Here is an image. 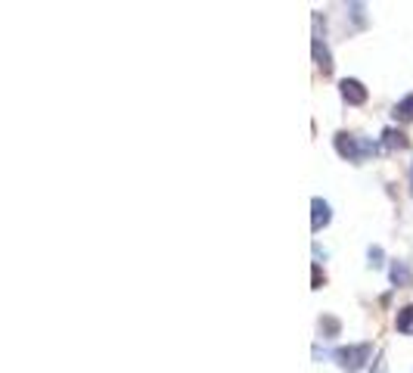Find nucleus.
I'll list each match as a JSON object with an SVG mask.
<instances>
[{
  "instance_id": "obj_1",
  "label": "nucleus",
  "mask_w": 413,
  "mask_h": 373,
  "mask_svg": "<svg viewBox=\"0 0 413 373\" xmlns=\"http://www.w3.org/2000/svg\"><path fill=\"white\" fill-rule=\"evenodd\" d=\"M333 143H335V152H339L342 159H348V162H360V159H367V156H373V152L382 149L380 143H373L367 137H355V134H345V131L335 134Z\"/></svg>"
},
{
  "instance_id": "obj_2",
  "label": "nucleus",
  "mask_w": 413,
  "mask_h": 373,
  "mask_svg": "<svg viewBox=\"0 0 413 373\" xmlns=\"http://www.w3.org/2000/svg\"><path fill=\"white\" fill-rule=\"evenodd\" d=\"M370 354H373V345H370V342H360V345H345V349H335L333 358H335V364H339L342 370L357 373V370L370 361Z\"/></svg>"
},
{
  "instance_id": "obj_3",
  "label": "nucleus",
  "mask_w": 413,
  "mask_h": 373,
  "mask_svg": "<svg viewBox=\"0 0 413 373\" xmlns=\"http://www.w3.org/2000/svg\"><path fill=\"white\" fill-rule=\"evenodd\" d=\"M339 90H342V97H345V103H351V106H364L367 103V88L357 78H345L339 84Z\"/></svg>"
},
{
  "instance_id": "obj_4",
  "label": "nucleus",
  "mask_w": 413,
  "mask_h": 373,
  "mask_svg": "<svg viewBox=\"0 0 413 373\" xmlns=\"http://www.w3.org/2000/svg\"><path fill=\"white\" fill-rule=\"evenodd\" d=\"M311 231L317 233V231H323L326 224H330V218H333V211H330V206H326V202L320 199V196H314L311 199Z\"/></svg>"
},
{
  "instance_id": "obj_5",
  "label": "nucleus",
  "mask_w": 413,
  "mask_h": 373,
  "mask_svg": "<svg viewBox=\"0 0 413 373\" xmlns=\"http://www.w3.org/2000/svg\"><path fill=\"white\" fill-rule=\"evenodd\" d=\"M311 50H314V63L320 65V72H323V75H330V72H333V56H330V50H326V44H323V38H320V35H314Z\"/></svg>"
},
{
  "instance_id": "obj_6",
  "label": "nucleus",
  "mask_w": 413,
  "mask_h": 373,
  "mask_svg": "<svg viewBox=\"0 0 413 373\" xmlns=\"http://www.w3.org/2000/svg\"><path fill=\"white\" fill-rule=\"evenodd\" d=\"M410 140L404 131H394V128H385L382 131V149H407Z\"/></svg>"
},
{
  "instance_id": "obj_7",
  "label": "nucleus",
  "mask_w": 413,
  "mask_h": 373,
  "mask_svg": "<svg viewBox=\"0 0 413 373\" xmlns=\"http://www.w3.org/2000/svg\"><path fill=\"white\" fill-rule=\"evenodd\" d=\"M389 274H392V283L394 286H413V270H410L407 261H394Z\"/></svg>"
},
{
  "instance_id": "obj_8",
  "label": "nucleus",
  "mask_w": 413,
  "mask_h": 373,
  "mask_svg": "<svg viewBox=\"0 0 413 373\" xmlns=\"http://www.w3.org/2000/svg\"><path fill=\"white\" fill-rule=\"evenodd\" d=\"M394 327H398V333L413 336V305H404V308L398 311V317H394Z\"/></svg>"
},
{
  "instance_id": "obj_9",
  "label": "nucleus",
  "mask_w": 413,
  "mask_h": 373,
  "mask_svg": "<svg viewBox=\"0 0 413 373\" xmlns=\"http://www.w3.org/2000/svg\"><path fill=\"white\" fill-rule=\"evenodd\" d=\"M398 122H413V93L410 97H404L398 106H394V112H392Z\"/></svg>"
},
{
  "instance_id": "obj_10",
  "label": "nucleus",
  "mask_w": 413,
  "mask_h": 373,
  "mask_svg": "<svg viewBox=\"0 0 413 373\" xmlns=\"http://www.w3.org/2000/svg\"><path fill=\"white\" fill-rule=\"evenodd\" d=\"M320 330H323V336H335V333H339V320H335V317H320Z\"/></svg>"
},
{
  "instance_id": "obj_11",
  "label": "nucleus",
  "mask_w": 413,
  "mask_h": 373,
  "mask_svg": "<svg viewBox=\"0 0 413 373\" xmlns=\"http://www.w3.org/2000/svg\"><path fill=\"white\" fill-rule=\"evenodd\" d=\"M370 265H373V268L382 265V249H380V246H370Z\"/></svg>"
},
{
  "instance_id": "obj_12",
  "label": "nucleus",
  "mask_w": 413,
  "mask_h": 373,
  "mask_svg": "<svg viewBox=\"0 0 413 373\" xmlns=\"http://www.w3.org/2000/svg\"><path fill=\"white\" fill-rule=\"evenodd\" d=\"M323 280H326V277H323V270H320V265H314V280H311V283H314V286H311V290H320V286H323Z\"/></svg>"
},
{
  "instance_id": "obj_13",
  "label": "nucleus",
  "mask_w": 413,
  "mask_h": 373,
  "mask_svg": "<svg viewBox=\"0 0 413 373\" xmlns=\"http://www.w3.org/2000/svg\"><path fill=\"white\" fill-rule=\"evenodd\" d=\"M410 184H413V172H410Z\"/></svg>"
}]
</instances>
